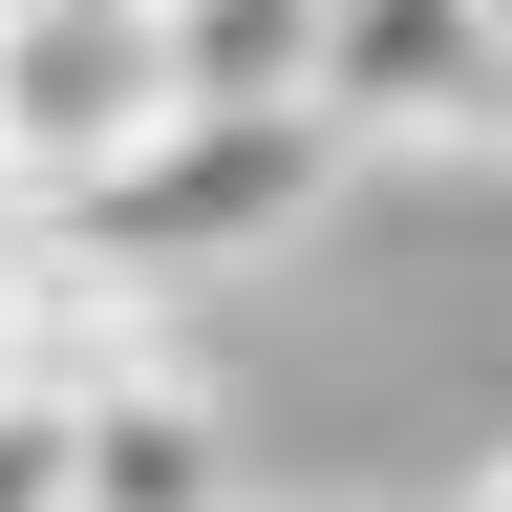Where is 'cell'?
Segmentation results:
<instances>
[{"mask_svg":"<svg viewBox=\"0 0 512 512\" xmlns=\"http://www.w3.org/2000/svg\"><path fill=\"white\" fill-rule=\"evenodd\" d=\"M171 128H192L171 0H0V192L22 214H107Z\"/></svg>","mask_w":512,"mask_h":512,"instance_id":"obj_1","label":"cell"},{"mask_svg":"<svg viewBox=\"0 0 512 512\" xmlns=\"http://www.w3.org/2000/svg\"><path fill=\"white\" fill-rule=\"evenodd\" d=\"M320 192H342V128H171V150L128 171L107 214H64V235H86L107 278L150 299V278H192V256H256V235H299Z\"/></svg>","mask_w":512,"mask_h":512,"instance_id":"obj_2","label":"cell"},{"mask_svg":"<svg viewBox=\"0 0 512 512\" xmlns=\"http://www.w3.org/2000/svg\"><path fill=\"white\" fill-rule=\"evenodd\" d=\"M320 128H342V150H491L512 171V43H491V0H342Z\"/></svg>","mask_w":512,"mask_h":512,"instance_id":"obj_3","label":"cell"},{"mask_svg":"<svg viewBox=\"0 0 512 512\" xmlns=\"http://www.w3.org/2000/svg\"><path fill=\"white\" fill-rule=\"evenodd\" d=\"M64 512H256V491H235L214 384H192V363H128V384H86V427H64Z\"/></svg>","mask_w":512,"mask_h":512,"instance_id":"obj_4","label":"cell"},{"mask_svg":"<svg viewBox=\"0 0 512 512\" xmlns=\"http://www.w3.org/2000/svg\"><path fill=\"white\" fill-rule=\"evenodd\" d=\"M320 43H342V0H171L192 128H320Z\"/></svg>","mask_w":512,"mask_h":512,"instance_id":"obj_5","label":"cell"},{"mask_svg":"<svg viewBox=\"0 0 512 512\" xmlns=\"http://www.w3.org/2000/svg\"><path fill=\"white\" fill-rule=\"evenodd\" d=\"M64 427L86 406H22V384H0V512H64Z\"/></svg>","mask_w":512,"mask_h":512,"instance_id":"obj_6","label":"cell"},{"mask_svg":"<svg viewBox=\"0 0 512 512\" xmlns=\"http://www.w3.org/2000/svg\"><path fill=\"white\" fill-rule=\"evenodd\" d=\"M427 512H512V448H491V470H470V491H427Z\"/></svg>","mask_w":512,"mask_h":512,"instance_id":"obj_7","label":"cell"},{"mask_svg":"<svg viewBox=\"0 0 512 512\" xmlns=\"http://www.w3.org/2000/svg\"><path fill=\"white\" fill-rule=\"evenodd\" d=\"M491 43H512V0H491Z\"/></svg>","mask_w":512,"mask_h":512,"instance_id":"obj_8","label":"cell"}]
</instances>
